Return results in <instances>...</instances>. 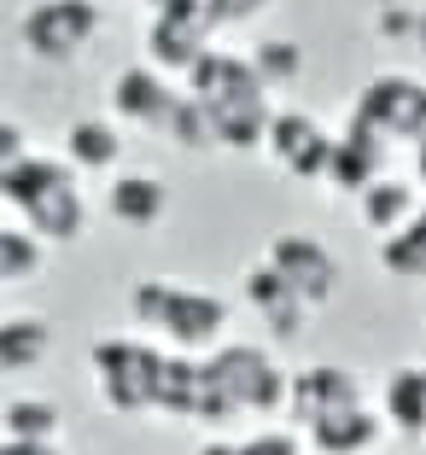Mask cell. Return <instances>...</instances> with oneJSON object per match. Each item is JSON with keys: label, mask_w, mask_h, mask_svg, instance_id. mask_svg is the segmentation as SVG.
Masks as SVG:
<instances>
[{"label": "cell", "mask_w": 426, "mask_h": 455, "mask_svg": "<svg viewBox=\"0 0 426 455\" xmlns=\"http://www.w3.org/2000/svg\"><path fill=\"white\" fill-rule=\"evenodd\" d=\"M158 374H164V350L141 345V339H100L93 345V379L111 415H152L158 409Z\"/></svg>", "instance_id": "obj_1"}, {"label": "cell", "mask_w": 426, "mask_h": 455, "mask_svg": "<svg viewBox=\"0 0 426 455\" xmlns=\"http://www.w3.org/2000/svg\"><path fill=\"white\" fill-rule=\"evenodd\" d=\"M100 24H106L100 0H29L18 18V47L41 65H65L82 47H93Z\"/></svg>", "instance_id": "obj_2"}, {"label": "cell", "mask_w": 426, "mask_h": 455, "mask_svg": "<svg viewBox=\"0 0 426 455\" xmlns=\"http://www.w3.org/2000/svg\"><path fill=\"white\" fill-rule=\"evenodd\" d=\"M205 374L240 415H280L293 403V374H280L257 345H216Z\"/></svg>", "instance_id": "obj_3"}, {"label": "cell", "mask_w": 426, "mask_h": 455, "mask_svg": "<svg viewBox=\"0 0 426 455\" xmlns=\"http://www.w3.org/2000/svg\"><path fill=\"white\" fill-rule=\"evenodd\" d=\"M158 333H170V345H181V350H211V345H222V333H228V304L216 292L170 281V304H164Z\"/></svg>", "instance_id": "obj_4"}, {"label": "cell", "mask_w": 426, "mask_h": 455, "mask_svg": "<svg viewBox=\"0 0 426 455\" xmlns=\"http://www.w3.org/2000/svg\"><path fill=\"white\" fill-rule=\"evenodd\" d=\"M269 263L286 275V286H293L309 309H321L327 298H334V286H339L334 251H327L321 240H309V234H280V240L269 245Z\"/></svg>", "instance_id": "obj_5"}, {"label": "cell", "mask_w": 426, "mask_h": 455, "mask_svg": "<svg viewBox=\"0 0 426 455\" xmlns=\"http://www.w3.org/2000/svg\"><path fill=\"white\" fill-rule=\"evenodd\" d=\"M175 100L181 94H170V82H164L158 65H129L111 76V117H123L129 129H164Z\"/></svg>", "instance_id": "obj_6"}, {"label": "cell", "mask_w": 426, "mask_h": 455, "mask_svg": "<svg viewBox=\"0 0 426 455\" xmlns=\"http://www.w3.org/2000/svg\"><path fill=\"white\" fill-rule=\"evenodd\" d=\"M240 286H245V304H252L257 315H263V327L280 339V345L304 333V322H309V304L293 292V286H286V275H280V268L269 263V257H263V263H252V268H245V281H240Z\"/></svg>", "instance_id": "obj_7"}, {"label": "cell", "mask_w": 426, "mask_h": 455, "mask_svg": "<svg viewBox=\"0 0 426 455\" xmlns=\"http://www.w3.org/2000/svg\"><path fill=\"white\" fill-rule=\"evenodd\" d=\"M187 94L205 100V106H228V100H257V94H269V88H263V76H257L252 53H216L211 47L199 65L187 70Z\"/></svg>", "instance_id": "obj_8"}, {"label": "cell", "mask_w": 426, "mask_h": 455, "mask_svg": "<svg viewBox=\"0 0 426 455\" xmlns=\"http://www.w3.org/2000/svg\"><path fill=\"white\" fill-rule=\"evenodd\" d=\"M362 403V386L350 368H339V362H316V368H304V374H293V409L298 420H321V415H334V409H357Z\"/></svg>", "instance_id": "obj_9"}, {"label": "cell", "mask_w": 426, "mask_h": 455, "mask_svg": "<svg viewBox=\"0 0 426 455\" xmlns=\"http://www.w3.org/2000/svg\"><path fill=\"white\" fill-rule=\"evenodd\" d=\"M386 134H374L368 123L350 117L345 134H339V147H334V170H327V188L334 193H362L368 181H380V164H386Z\"/></svg>", "instance_id": "obj_10"}, {"label": "cell", "mask_w": 426, "mask_h": 455, "mask_svg": "<svg viewBox=\"0 0 426 455\" xmlns=\"http://www.w3.org/2000/svg\"><path fill=\"white\" fill-rule=\"evenodd\" d=\"M211 29L205 18H175V12H158L147 29V53L158 70H175V76H187V70L199 65L205 53H211Z\"/></svg>", "instance_id": "obj_11"}, {"label": "cell", "mask_w": 426, "mask_h": 455, "mask_svg": "<svg viewBox=\"0 0 426 455\" xmlns=\"http://www.w3.org/2000/svg\"><path fill=\"white\" fill-rule=\"evenodd\" d=\"M18 216L29 222L36 240H76L82 228H88V199H82V188H76V170H70L65 181H53L47 193H36Z\"/></svg>", "instance_id": "obj_12"}, {"label": "cell", "mask_w": 426, "mask_h": 455, "mask_svg": "<svg viewBox=\"0 0 426 455\" xmlns=\"http://www.w3.org/2000/svg\"><path fill=\"white\" fill-rule=\"evenodd\" d=\"M106 211L123 228H158L170 216V188L147 170H123V175H111V188H106Z\"/></svg>", "instance_id": "obj_13"}, {"label": "cell", "mask_w": 426, "mask_h": 455, "mask_svg": "<svg viewBox=\"0 0 426 455\" xmlns=\"http://www.w3.org/2000/svg\"><path fill=\"white\" fill-rule=\"evenodd\" d=\"M414 94H421V82H414V76L386 70V76H374L368 88L357 94V111H350V117L368 123V129L386 134V140H398V134H403V117H409V106H414Z\"/></svg>", "instance_id": "obj_14"}, {"label": "cell", "mask_w": 426, "mask_h": 455, "mask_svg": "<svg viewBox=\"0 0 426 455\" xmlns=\"http://www.w3.org/2000/svg\"><path fill=\"white\" fill-rule=\"evenodd\" d=\"M123 158V134L111 117H76L65 129V164L76 175H106Z\"/></svg>", "instance_id": "obj_15"}, {"label": "cell", "mask_w": 426, "mask_h": 455, "mask_svg": "<svg viewBox=\"0 0 426 455\" xmlns=\"http://www.w3.org/2000/svg\"><path fill=\"white\" fill-rule=\"evenodd\" d=\"M380 443V415L374 409H334V415L309 420V450L316 455H362Z\"/></svg>", "instance_id": "obj_16"}, {"label": "cell", "mask_w": 426, "mask_h": 455, "mask_svg": "<svg viewBox=\"0 0 426 455\" xmlns=\"http://www.w3.org/2000/svg\"><path fill=\"white\" fill-rule=\"evenodd\" d=\"M421 181H398V175H380V181H368V188L357 193V211L362 222L374 228V234H398L403 222H414V211H421Z\"/></svg>", "instance_id": "obj_17"}, {"label": "cell", "mask_w": 426, "mask_h": 455, "mask_svg": "<svg viewBox=\"0 0 426 455\" xmlns=\"http://www.w3.org/2000/svg\"><path fill=\"white\" fill-rule=\"evenodd\" d=\"M269 100H228V106H211V123H216V147L228 152H257L269 140Z\"/></svg>", "instance_id": "obj_18"}, {"label": "cell", "mask_w": 426, "mask_h": 455, "mask_svg": "<svg viewBox=\"0 0 426 455\" xmlns=\"http://www.w3.org/2000/svg\"><path fill=\"white\" fill-rule=\"evenodd\" d=\"M47 350H53V333H47L41 315H6V322H0V379L41 368Z\"/></svg>", "instance_id": "obj_19"}, {"label": "cell", "mask_w": 426, "mask_h": 455, "mask_svg": "<svg viewBox=\"0 0 426 455\" xmlns=\"http://www.w3.org/2000/svg\"><path fill=\"white\" fill-rule=\"evenodd\" d=\"M386 420L403 438H426V368L386 374Z\"/></svg>", "instance_id": "obj_20"}, {"label": "cell", "mask_w": 426, "mask_h": 455, "mask_svg": "<svg viewBox=\"0 0 426 455\" xmlns=\"http://www.w3.org/2000/svg\"><path fill=\"white\" fill-rule=\"evenodd\" d=\"M199 397H205V362H193V356H164V374H158V415H187V420H199Z\"/></svg>", "instance_id": "obj_21"}, {"label": "cell", "mask_w": 426, "mask_h": 455, "mask_svg": "<svg viewBox=\"0 0 426 455\" xmlns=\"http://www.w3.org/2000/svg\"><path fill=\"white\" fill-rule=\"evenodd\" d=\"M65 175H70L65 158H41V152H24L12 170H0V199L12 204V211H24L36 193H47L53 181H65Z\"/></svg>", "instance_id": "obj_22"}, {"label": "cell", "mask_w": 426, "mask_h": 455, "mask_svg": "<svg viewBox=\"0 0 426 455\" xmlns=\"http://www.w3.org/2000/svg\"><path fill=\"white\" fill-rule=\"evenodd\" d=\"M158 134L170 140V147H181V152H211L216 147L211 106H205V100H193V94H181V100H175V111H170V123H164Z\"/></svg>", "instance_id": "obj_23"}, {"label": "cell", "mask_w": 426, "mask_h": 455, "mask_svg": "<svg viewBox=\"0 0 426 455\" xmlns=\"http://www.w3.org/2000/svg\"><path fill=\"white\" fill-rule=\"evenodd\" d=\"M380 268H386V275H403V281H426V222L421 216L380 240Z\"/></svg>", "instance_id": "obj_24"}, {"label": "cell", "mask_w": 426, "mask_h": 455, "mask_svg": "<svg viewBox=\"0 0 426 455\" xmlns=\"http://www.w3.org/2000/svg\"><path fill=\"white\" fill-rule=\"evenodd\" d=\"M252 65H257V76H263V88H293V82L304 76V47H298L293 36H263L252 47Z\"/></svg>", "instance_id": "obj_25"}, {"label": "cell", "mask_w": 426, "mask_h": 455, "mask_svg": "<svg viewBox=\"0 0 426 455\" xmlns=\"http://www.w3.org/2000/svg\"><path fill=\"white\" fill-rule=\"evenodd\" d=\"M316 134H321V123L309 117V111H275V117H269V140H263V152L280 164V170H286V164H293L298 152L316 140Z\"/></svg>", "instance_id": "obj_26"}, {"label": "cell", "mask_w": 426, "mask_h": 455, "mask_svg": "<svg viewBox=\"0 0 426 455\" xmlns=\"http://www.w3.org/2000/svg\"><path fill=\"white\" fill-rule=\"evenodd\" d=\"M0 427H6V438H53V432H59V403L12 397L6 409H0Z\"/></svg>", "instance_id": "obj_27"}, {"label": "cell", "mask_w": 426, "mask_h": 455, "mask_svg": "<svg viewBox=\"0 0 426 455\" xmlns=\"http://www.w3.org/2000/svg\"><path fill=\"white\" fill-rule=\"evenodd\" d=\"M41 268V240L36 234H18V228H0V286L29 281Z\"/></svg>", "instance_id": "obj_28"}, {"label": "cell", "mask_w": 426, "mask_h": 455, "mask_svg": "<svg viewBox=\"0 0 426 455\" xmlns=\"http://www.w3.org/2000/svg\"><path fill=\"white\" fill-rule=\"evenodd\" d=\"M334 147H339L334 134H316V140L286 164V175H298V181H327V170H334Z\"/></svg>", "instance_id": "obj_29"}, {"label": "cell", "mask_w": 426, "mask_h": 455, "mask_svg": "<svg viewBox=\"0 0 426 455\" xmlns=\"http://www.w3.org/2000/svg\"><path fill=\"white\" fill-rule=\"evenodd\" d=\"M164 304H170V281H141V286H134V298H129V315H134V327H152V333H158V322H164Z\"/></svg>", "instance_id": "obj_30"}, {"label": "cell", "mask_w": 426, "mask_h": 455, "mask_svg": "<svg viewBox=\"0 0 426 455\" xmlns=\"http://www.w3.org/2000/svg\"><path fill=\"white\" fill-rule=\"evenodd\" d=\"M374 29H380V41H421V6H380V18H374Z\"/></svg>", "instance_id": "obj_31"}, {"label": "cell", "mask_w": 426, "mask_h": 455, "mask_svg": "<svg viewBox=\"0 0 426 455\" xmlns=\"http://www.w3.org/2000/svg\"><path fill=\"white\" fill-rule=\"evenodd\" d=\"M240 455H304V443L293 432H257V438L240 443Z\"/></svg>", "instance_id": "obj_32"}, {"label": "cell", "mask_w": 426, "mask_h": 455, "mask_svg": "<svg viewBox=\"0 0 426 455\" xmlns=\"http://www.w3.org/2000/svg\"><path fill=\"white\" fill-rule=\"evenodd\" d=\"M29 152V140H24V129H18L12 117H6V111H0V170H12L18 158H24Z\"/></svg>", "instance_id": "obj_33"}, {"label": "cell", "mask_w": 426, "mask_h": 455, "mask_svg": "<svg viewBox=\"0 0 426 455\" xmlns=\"http://www.w3.org/2000/svg\"><path fill=\"white\" fill-rule=\"evenodd\" d=\"M263 6H275V0H211V18L216 24H240V18L263 12Z\"/></svg>", "instance_id": "obj_34"}, {"label": "cell", "mask_w": 426, "mask_h": 455, "mask_svg": "<svg viewBox=\"0 0 426 455\" xmlns=\"http://www.w3.org/2000/svg\"><path fill=\"white\" fill-rule=\"evenodd\" d=\"M0 455H65L53 438H0Z\"/></svg>", "instance_id": "obj_35"}, {"label": "cell", "mask_w": 426, "mask_h": 455, "mask_svg": "<svg viewBox=\"0 0 426 455\" xmlns=\"http://www.w3.org/2000/svg\"><path fill=\"white\" fill-rule=\"evenodd\" d=\"M414 181L426 188V140H414Z\"/></svg>", "instance_id": "obj_36"}, {"label": "cell", "mask_w": 426, "mask_h": 455, "mask_svg": "<svg viewBox=\"0 0 426 455\" xmlns=\"http://www.w3.org/2000/svg\"><path fill=\"white\" fill-rule=\"evenodd\" d=\"M199 455H240V443H216V438H211V443H205Z\"/></svg>", "instance_id": "obj_37"}, {"label": "cell", "mask_w": 426, "mask_h": 455, "mask_svg": "<svg viewBox=\"0 0 426 455\" xmlns=\"http://www.w3.org/2000/svg\"><path fill=\"white\" fill-rule=\"evenodd\" d=\"M368 6H374V12H380V6H403V0H368Z\"/></svg>", "instance_id": "obj_38"}, {"label": "cell", "mask_w": 426, "mask_h": 455, "mask_svg": "<svg viewBox=\"0 0 426 455\" xmlns=\"http://www.w3.org/2000/svg\"><path fill=\"white\" fill-rule=\"evenodd\" d=\"M414 216H421V222H426V199H421V211H414Z\"/></svg>", "instance_id": "obj_39"}]
</instances>
